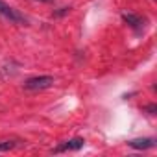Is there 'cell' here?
<instances>
[{
  "instance_id": "cell-2",
  "label": "cell",
  "mask_w": 157,
  "mask_h": 157,
  "mask_svg": "<svg viewBox=\"0 0 157 157\" xmlns=\"http://www.w3.org/2000/svg\"><path fill=\"white\" fill-rule=\"evenodd\" d=\"M0 15H2L4 19H8V21H11V22H15V24H26L28 22L22 13H19L15 8L8 6L4 0H0Z\"/></svg>"
},
{
  "instance_id": "cell-4",
  "label": "cell",
  "mask_w": 157,
  "mask_h": 157,
  "mask_svg": "<svg viewBox=\"0 0 157 157\" xmlns=\"http://www.w3.org/2000/svg\"><path fill=\"white\" fill-rule=\"evenodd\" d=\"M128 146H131L133 150H148L155 146V139L151 137H142V139H133L128 142Z\"/></svg>"
},
{
  "instance_id": "cell-3",
  "label": "cell",
  "mask_w": 157,
  "mask_h": 157,
  "mask_svg": "<svg viewBox=\"0 0 157 157\" xmlns=\"http://www.w3.org/2000/svg\"><path fill=\"white\" fill-rule=\"evenodd\" d=\"M83 144H85V140H83L82 137H74V139H70V140L59 144L57 148H54V153H61V151H76V150H82Z\"/></svg>"
},
{
  "instance_id": "cell-8",
  "label": "cell",
  "mask_w": 157,
  "mask_h": 157,
  "mask_svg": "<svg viewBox=\"0 0 157 157\" xmlns=\"http://www.w3.org/2000/svg\"><path fill=\"white\" fill-rule=\"evenodd\" d=\"M68 11H70V8H59V11H56L54 15H56V17H63V15H67Z\"/></svg>"
},
{
  "instance_id": "cell-9",
  "label": "cell",
  "mask_w": 157,
  "mask_h": 157,
  "mask_svg": "<svg viewBox=\"0 0 157 157\" xmlns=\"http://www.w3.org/2000/svg\"><path fill=\"white\" fill-rule=\"evenodd\" d=\"M39 2H52V0H39Z\"/></svg>"
},
{
  "instance_id": "cell-6",
  "label": "cell",
  "mask_w": 157,
  "mask_h": 157,
  "mask_svg": "<svg viewBox=\"0 0 157 157\" xmlns=\"http://www.w3.org/2000/svg\"><path fill=\"white\" fill-rule=\"evenodd\" d=\"M17 146V140H2L0 142V151H10Z\"/></svg>"
},
{
  "instance_id": "cell-1",
  "label": "cell",
  "mask_w": 157,
  "mask_h": 157,
  "mask_svg": "<svg viewBox=\"0 0 157 157\" xmlns=\"http://www.w3.org/2000/svg\"><path fill=\"white\" fill-rule=\"evenodd\" d=\"M54 76H35L24 82V89L28 91H43V89H50L54 85Z\"/></svg>"
},
{
  "instance_id": "cell-5",
  "label": "cell",
  "mask_w": 157,
  "mask_h": 157,
  "mask_svg": "<svg viewBox=\"0 0 157 157\" xmlns=\"http://www.w3.org/2000/svg\"><path fill=\"white\" fill-rule=\"evenodd\" d=\"M122 21H124L128 26L135 28V30H137V28H140V26H142V22H144L139 15H133V13H124V15H122Z\"/></svg>"
},
{
  "instance_id": "cell-7",
  "label": "cell",
  "mask_w": 157,
  "mask_h": 157,
  "mask_svg": "<svg viewBox=\"0 0 157 157\" xmlns=\"http://www.w3.org/2000/svg\"><path fill=\"white\" fill-rule=\"evenodd\" d=\"M144 111H146L148 115H155V111H157V105H155V104H150V105H146V107H144Z\"/></svg>"
}]
</instances>
